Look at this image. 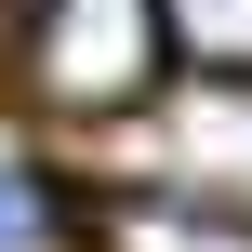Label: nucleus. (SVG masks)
<instances>
[{
	"label": "nucleus",
	"mask_w": 252,
	"mask_h": 252,
	"mask_svg": "<svg viewBox=\"0 0 252 252\" xmlns=\"http://www.w3.org/2000/svg\"><path fill=\"white\" fill-rule=\"evenodd\" d=\"M159 53V13L146 0H40V80L66 106H120Z\"/></svg>",
	"instance_id": "nucleus-1"
},
{
	"label": "nucleus",
	"mask_w": 252,
	"mask_h": 252,
	"mask_svg": "<svg viewBox=\"0 0 252 252\" xmlns=\"http://www.w3.org/2000/svg\"><path fill=\"white\" fill-rule=\"evenodd\" d=\"M93 239L106 252H252V213H213V199H120Z\"/></svg>",
	"instance_id": "nucleus-2"
},
{
	"label": "nucleus",
	"mask_w": 252,
	"mask_h": 252,
	"mask_svg": "<svg viewBox=\"0 0 252 252\" xmlns=\"http://www.w3.org/2000/svg\"><path fill=\"white\" fill-rule=\"evenodd\" d=\"M159 13V40L186 53V66H226V80H252V0H146Z\"/></svg>",
	"instance_id": "nucleus-3"
},
{
	"label": "nucleus",
	"mask_w": 252,
	"mask_h": 252,
	"mask_svg": "<svg viewBox=\"0 0 252 252\" xmlns=\"http://www.w3.org/2000/svg\"><path fill=\"white\" fill-rule=\"evenodd\" d=\"M40 239V186H27V173H0V252H27Z\"/></svg>",
	"instance_id": "nucleus-4"
}]
</instances>
